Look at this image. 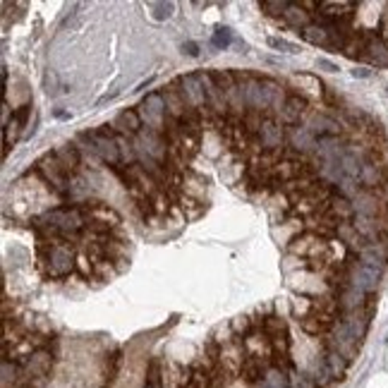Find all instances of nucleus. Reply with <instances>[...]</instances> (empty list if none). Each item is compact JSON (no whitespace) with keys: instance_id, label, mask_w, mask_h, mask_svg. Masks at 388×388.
Masks as SVG:
<instances>
[{"instance_id":"1","label":"nucleus","mask_w":388,"mask_h":388,"mask_svg":"<svg viewBox=\"0 0 388 388\" xmlns=\"http://www.w3.org/2000/svg\"><path fill=\"white\" fill-rule=\"evenodd\" d=\"M39 259H41V266H43V271H46V276H53V278H63V276L72 274L74 266H77L74 249L65 243L39 245Z\"/></svg>"},{"instance_id":"2","label":"nucleus","mask_w":388,"mask_h":388,"mask_svg":"<svg viewBox=\"0 0 388 388\" xmlns=\"http://www.w3.org/2000/svg\"><path fill=\"white\" fill-rule=\"evenodd\" d=\"M139 118L146 123V127L156 130V132H163V125L168 120V108H165L163 94H149L142 103H139Z\"/></svg>"},{"instance_id":"3","label":"nucleus","mask_w":388,"mask_h":388,"mask_svg":"<svg viewBox=\"0 0 388 388\" xmlns=\"http://www.w3.org/2000/svg\"><path fill=\"white\" fill-rule=\"evenodd\" d=\"M37 170H39V175L43 178V183H48L55 192L63 194V192H70V190H72V185H70V175L65 173V168L58 163V159H55L53 154L39 159Z\"/></svg>"},{"instance_id":"4","label":"nucleus","mask_w":388,"mask_h":388,"mask_svg":"<svg viewBox=\"0 0 388 388\" xmlns=\"http://www.w3.org/2000/svg\"><path fill=\"white\" fill-rule=\"evenodd\" d=\"M178 87H180V94H183L185 103H187V108L201 110V113L209 110V105H206V92H204V84H201L199 74H183V77L178 79Z\"/></svg>"},{"instance_id":"5","label":"nucleus","mask_w":388,"mask_h":388,"mask_svg":"<svg viewBox=\"0 0 388 388\" xmlns=\"http://www.w3.org/2000/svg\"><path fill=\"white\" fill-rule=\"evenodd\" d=\"M87 139L92 142L94 151L103 163L108 165H118L123 161V154H120L118 139L113 137L110 132H87Z\"/></svg>"},{"instance_id":"6","label":"nucleus","mask_w":388,"mask_h":388,"mask_svg":"<svg viewBox=\"0 0 388 388\" xmlns=\"http://www.w3.org/2000/svg\"><path fill=\"white\" fill-rule=\"evenodd\" d=\"M347 283L352 285V288L362 290V292H374L379 288L381 283V271L376 269H369V266H365L362 261H357V264L350 266V271H347Z\"/></svg>"},{"instance_id":"7","label":"nucleus","mask_w":388,"mask_h":388,"mask_svg":"<svg viewBox=\"0 0 388 388\" xmlns=\"http://www.w3.org/2000/svg\"><path fill=\"white\" fill-rule=\"evenodd\" d=\"M369 316H371L369 312L357 309V312H350V314H343L338 321H340L343 329H345V334L350 336L355 343H360L362 345L367 331H369Z\"/></svg>"},{"instance_id":"8","label":"nucleus","mask_w":388,"mask_h":388,"mask_svg":"<svg viewBox=\"0 0 388 388\" xmlns=\"http://www.w3.org/2000/svg\"><path fill=\"white\" fill-rule=\"evenodd\" d=\"M360 261L369 269H376L384 274V269L388 266V243L379 240V243H367L360 249Z\"/></svg>"},{"instance_id":"9","label":"nucleus","mask_w":388,"mask_h":388,"mask_svg":"<svg viewBox=\"0 0 388 388\" xmlns=\"http://www.w3.org/2000/svg\"><path fill=\"white\" fill-rule=\"evenodd\" d=\"M352 209H355V216L381 218V211H386V206H384V199H379L374 192H369V190H362V192L352 199Z\"/></svg>"},{"instance_id":"10","label":"nucleus","mask_w":388,"mask_h":388,"mask_svg":"<svg viewBox=\"0 0 388 388\" xmlns=\"http://www.w3.org/2000/svg\"><path fill=\"white\" fill-rule=\"evenodd\" d=\"M283 139H285V132H283V127H280V123H276L274 118H264V125H261V130H259L261 149L278 151L280 146H283Z\"/></svg>"},{"instance_id":"11","label":"nucleus","mask_w":388,"mask_h":388,"mask_svg":"<svg viewBox=\"0 0 388 388\" xmlns=\"http://www.w3.org/2000/svg\"><path fill=\"white\" fill-rule=\"evenodd\" d=\"M290 146L300 154H312V151L316 154L319 137L307 125H295V127H290Z\"/></svg>"},{"instance_id":"12","label":"nucleus","mask_w":388,"mask_h":388,"mask_svg":"<svg viewBox=\"0 0 388 388\" xmlns=\"http://www.w3.org/2000/svg\"><path fill=\"white\" fill-rule=\"evenodd\" d=\"M163 99H165V108H168V118H175V120H183L185 115H187V103H185L183 94H180V87H178V79H175L173 84H170L168 89L163 92Z\"/></svg>"},{"instance_id":"13","label":"nucleus","mask_w":388,"mask_h":388,"mask_svg":"<svg viewBox=\"0 0 388 388\" xmlns=\"http://www.w3.org/2000/svg\"><path fill=\"white\" fill-rule=\"evenodd\" d=\"M53 156L58 159V163L65 168V173L68 175H74L79 170V165H82V154H79L77 144H63L58 146V149L53 151Z\"/></svg>"},{"instance_id":"14","label":"nucleus","mask_w":388,"mask_h":388,"mask_svg":"<svg viewBox=\"0 0 388 388\" xmlns=\"http://www.w3.org/2000/svg\"><path fill=\"white\" fill-rule=\"evenodd\" d=\"M362 58L369 60V63L376 65V68H388V46H386L384 39L376 37V34H371L369 41H367L365 53H362Z\"/></svg>"},{"instance_id":"15","label":"nucleus","mask_w":388,"mask_h":388,"mask_svg":"<svg viewBox=\"0 0 388 388\" xmlns=\"http://www.w3.org/2000/svg\"><path fill=\"white\" fill-rule=\"evenodd\" d=\"M360 183H362V187H367L369 192L381 187V185H384V165L376 163L374 159H367L365 163H362Z\"/></svg>"},{"instance_id":"16","label":"nucleus","mask_w":388,"mask_h":388,"mask_svg":"<svg viewBox=\"0 0 388 388\" xmlns=\"http://www.w3.org/2000/svg\"><path fill=\"white\" fill-rule=\"evenodd\" d=\"M365 305H367V292L352 288V285L343 288L340 297H338V309L343 312V314H350V312L365 309Z\"/></svg>"},{"instance_id":"17","label":"nucleus","mask_w":388,"mask_h":388,"mask_svg":"<svg viewBox=\"0 0 388 388\" xmlns=\"http://www.w3.org/2000/svg\"><path fill=\"white\" fill-rule=\"evenodd\" d=\"M307 127H309L314 134H319V139L321 137H338V134H340V125L336 123L334 118L324 115V113H314V115H312L309 123H307Z\"/></svg>"},{"instance_id":"18","label":"nucleus","mask_w":388,"mask_h":388,"mask_svg":"<svg viewBox=\"0 0 388 388\" xmlns=\"http://www.w3.org/2000/svg\"><path fill=\"white\" fill-rule=\"evenodd\" d=\"M113 127L118 130L123 137H127V134H139L144 130L142 127V118H139V110H132V108L123 110V113L115 118Z\"/></svg>"},{"instance_id":"19","label":"nucleus","mask_w":388,"mask_h":388,"mask_svg":"<svg viewBox=\"0 0 388 388\" xmlns=\"http://www.w3.org/2000/svg\"><path fill=\"white\" fill-rule=\"evenodd\" d=\"M300 34L307 43H312V46H321V48L334 46V32H329V29L321 27V24H316V22H312L309 27L302 29Z\"/></svg>"},{"instance_id":"20","label":"nucleus","mask_w":388,"mask_h":388,"mask_svg":"<svg viewBox=\"0 0 388 388\" xmlns=\"http://www.w3.org/2000/svg\"><path fill=\"white\" fill-rule=\"evenodd\" d=\"M307 110V101L300 99V96H288V101L283 103V108H280V120H283L285 125H290V127H295L297 123H300L302 113Z\"/></svg>"},{"instance_id":"21","label":"nucleus","mask_w":388,"mask_h":388,"mask_svg":"<svg viewBox=\"0 0 388 388\" xmlns=\"http://www.w3.org/2000/svg\"><path fill=\"white\" fill-rule=\"evenodd\" d=\"M283 19L288 22V27L297 29V32H302V29H307V27L312 24V12H307V10L302 8V5L290 3V8L285 10Z\"/></svg>"},{"instance_id":"22","label":"nucleus","mask_w":388,"mask_h":388,"mask_svg":"<svg viewBox=\"0 0 388 388\" xmlns=\"http://www.w3.org/2000/svg\"><path fill=\"white\" fill-rule=\"evenodd\" d=\"M324 360H326V367H329L331 376H334V381H343V379H345L347 367H350V362H347L345 357L338 355L336 350H329V347H326Z\"/></svg>"},{"instance_id":"23","label":"nucleus","mask_w":388,"mask_h":388,"mask_svg":"<svg viewBox=\"0 0 388 388\" xmlns=\"http://www.w3.org/2000/svg\"><path fill=\"white\" fill-rule=\"evenodd\" d=\"M261 388H290V371L280 369V367H271L266 371Z\"/></svg>"},{"instance_id":"24","label":"nucleus","mask_w":388,"mask_h":388,"mask_svg":"<svg viewBox=\"0 0 388 388\" xmlns=\"http://www.w3.org/2000/svg\"><path fill=\"white\" fill-rule=\"evenodd\" d=\"M307 374L312 376V379L319 384V388H324V386H329L331 381H334V376H331V371H329V367H326V360H316L314 365H312V369L307 371Z\"/></svg>"},{"instance_id":"25","label":"nucleus","mask_w":388,"mask_h":388,"mask_svg":"<svg viewBox=\"0 0 388 388\" xmlns=\"http://www.w3.org/2000/svg\"><path fill=\"white\" fill-rule=\"evenodd\" d=\"M0 376H3V388H14L17 386V381H19V369H17V365L14 362H10L8 357L3 360V365H0Z\"/></svg>"},{"instance_id":"26","label":"nucleus","mask_w":388,"mask_h":388,"mask_svg":"<svg viewBox=\"0 0 388 388\" xmlns=\"http://www.w3.org/2000/svg\"><path fill=\"white\" fill-rule=\"evenodd\" d=\"M290 388H319L307 371H290Z\"/></svg>"},{"instance_id":"27","label":"nucleus","mask_w":388,"mask_h":388,"mask_svg":"<svg viewBox=\"0 0 388 388\" xmlns=\"http://www.w3.org/2000/svg\"><path fill=\"white\" fill-rule=\"evenodd\" d=\"M149 10L154 12V19L163 22V19H170V17H173L175 5H173V3H149Z\"/></svg>"},{"instance_id":"28","label":"nucleus","mask_w":388,"mask_h":388,"mask_svg":"<svg viewBox=\"0 0 388 388\" xmlns=\"http://www.w3.org/2000/svg\"><path fill=\"white\" fill-rule=\"evenodd\" d=\"M288 8H290V3H285V0H264V3H261V10H264V12L280 14V17H283Z\"/></svg>"},{"instance_id":"29","label":"nucleus","mask_w":388,"mask_h":388,"mask_svg":"<svg viewBox=\"0 0 388 388\" xmlns=\"http://www.w3.org/2000/svg\"><path fill=\"white\" fill-rule=\"evenodd\" d=\"M230 41H233V32H230V29H225V27L216 29L214 39H211V43H214L216 48H228Z\"/></svg>"},{"instance_id":"30","label":"nucleus","mask_w":388,"mask_h":388,"mask_svg":"<svg viewBox=\"0 0 388 388\" xmlns=\"http://www.w3.org/2000/svg\"><path fill=\"white\" fill-rule=\"evenodd\" d=\"M269 46H271V48H276V50H285V53H297V46H295V43L285 41V39H276V37H271V39H269Z\"/></svg>"},{"instance_id":"31","label":"nucleus","mask_w":388,"mask_h":388,"mask_svg":"<svg viewBox=\"0 0 388 388\" xmlns=\"http://www.w3.org/2000/svg\"><path fill=\"white\" fill-rule=\"evenodd\" d=\"M183 50H185V53H187V55H192V58H194V55H199V46H196V43H192V41L185 43Z\"/></svg>"},{"instance_id":"32","label":"nucleus","mask_w":388,"mask_h":388,"mask_svg":"<svg viewBox=\"0 0 388 388\" xmlns=\"http://www.w3.org/2000/svg\"><path fill=\"white\" fill-rule=\"evenodd\" d=\"M319 68H324V70H326V72H338V65L329 63V60H324V58H321V60H319Z\"/></svg>"},{"instance_id":"33","label":"nucleus","mask_w":388,"mask_h":388,"mask_svg":"<svg viewBox=\"0 0 388 388\" xmlns=\"http://www.w3.org/2000/svg\"><path fill=\"white\" fill-rule=\"evenodd\" d=\"M43 82H46V92H48V94H50V92H55V89H53V87H55V74H50V72H48Z\"/></svg>"},{"instance_id":"34","label":"nucleus","mask_w":388,"mask_h":388,"mask_svg":"<svg viewBox=\"0 0 388 388\" xmlns=\"http://www.w3.org/2000/svg\"><path fill=\"white\" fill-rule=\"evenodd\" d=\"M369 70H367V68H355V70H352V77H369Z\"/></svg>"},{"instance_id":"35","label":"nucleus","mask_w":388,"mask_h":388,"mask_svg":"<svg viewBox=\"0 0 388 388\" xmlns=\"http://www.w3.org/2000/svg\"><path fill=\"white\" fill-rule=\"evenodd\" d=\"M254 388H261V384H256V386H254Z\"/></svg>"},{"instance_id":"36","label":"nucleus","mask_w":388,"mask_h":388,"mask_svg":"<svg viewBox=\"0 0 388 388\" xmlns=\"http://www.w3.org/2000/svg\"><path fill=\"white\" fill-rule=\"evenodd\" d=\"M144 388H156V386H144Z\"/></svg>"},{"instance_id":"37","label":"nucleus","mask_w":388,"mask_h":388,"mask_svg":"<svg viewBox=\"0 0 388 388\" xmlns=\"http://www.w3.org/2000/svg\"><path fill=\"white\" fill-rule=\"evenodd\" d=\"M22 388H29V386H22Z\"/></svg>"}]
</instances>
